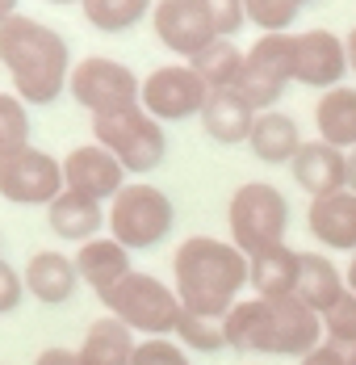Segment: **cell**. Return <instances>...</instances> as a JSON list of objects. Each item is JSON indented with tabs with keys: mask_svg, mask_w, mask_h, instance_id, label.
<instances>
[{
	"mask_svg": "<svg viewBox=\"0 0 356 365\" xmlns=\"http://www.w3.org/2000/svg\"><path fill=\"white\" fill-rule=\"evenodd\" d=\"M80 9H84V17H88L93 30L122 34V30H135L155 4L151 0H80Z\"/></svg>",
	"mask_w": 356,
	"mask_h": 365,
	"instance_id": "obj_27",
	"label": "cell"
},
{
	"mask_svg": "<svg viewBox=\"0 0 356 365\" xmlns=\"http://www.w3.org/2000/svg\"><path fill=\"white\" fill-rule=\"evenodd\" d=\"M63 185L84 193V197H97V202H113L122 189H126V168L117 164V155L101 147L97 139L93 143H80L63 155Z\"/></svg>",
	"mask_w": 356,
	"mask_h": 365,
	"instance_id": "obj_14",
	"label": "cell"
},
{
	"mask_svg": "<svg viewBox=\"0 0 356 365\" xmlns=\"http://www.w3.org/2000/svg\"><path fill=\"white\" fill-rule=\"evenodd\" d=\"M244 59H248V51H239L235 38H214L206 51H197V55L189 59V68L210 84V93H218V88H235V84H239Z\"/></svg>",
	"mask_w": 356,
	"mask_h": 365,
	"instance_id": "obj_26",
	"label": "cell"
},
{
	"mask_svg": "<svg viewBox=\"0 0 356 365\" xmlns=\"http://www.w3.org/2000/svg\"><path fill=\"white\" fill-rule=\"evenodd\" d=\"M21 298H26V282H21V273H17L9 260H0V315L17 311Z\"/></svg>",
	"mask_w": 356,
	"mask_h": 365,
	"instance_id": "obj_34",
	"label": "cell"
},
{
	"mask_svg": "<svg viewBox=\"0 0 356 365\" xmlns=\"http://www.w3.org/2000/svg\"><path fill=\"white\" fill-rule=\"evenodd\" d=\"M130 365H193V361L172 336H155V340H139Z\"/></svg>",
	"mask_w": 356,
	"mask_h": 365,
	"instance_id": "obj_32",
	"label": "cell"
},
{
	"mask_svg": "<svg viewBox=\"0 0 356 365\" xmlns=\"http://www.w3.org/2000/svg\"><path fill=\"white\" fill-rule=\"evenodd\" d=\"M248 21L260 26V34H289V26L302 13V0H244Z\"/></svg>",
	"mask_w": 356,
	"mask_h": 365,
	"instance_id": "obj_30",
	"label": "cell"
},
{
	"mask_svg": "<svg viewBox=\"0 0 356 365\" xmlns=\"http://www.w3.org/2000/svg\"><path fill=\"white\" fill-rule=\"evenodd\" d=\"M344 282H348V290L356 294V252H352V260H348V269H344Z\"/></svg>",
	"mask_w": 356,
	"mask_h": 365,
	"instance_id": "obj_39",
	"label": "cell"
},
{
	"mask_svg": "<svg viewBox=\"0 0 356 365\" xmlns=\"http://www.w3.org/2000/svg\"><path fill=\"white\" fill-rule=\"evenodd\" d=\"M206 9H210V17H214L218 38H235L248 26V4L244 0H206Z\"/></svg>",
	"mask_w": 356,
	"mask_h": 365,
	"instance_id": "obj_33",
	"label": "cell"
},
{
	"mask_svg": "<svg viewBox=\"0 0 356 365\" xmlns=\"http://www.w3.org/2000/svg\"><path fill=\"white\" fill-rule=\"evenodd\" d=\"M348 365H356V344H352V349H348Z\"/></svg>",
	"mask_w": 356,
	"mask_h": 365,
	"instance_id": "obj_41",
	"label": "cell"
},
{
	"mask_svg": "<svg viewBox=\"0 0 356 365\" xmlns=\"http://www.w3.org/2000/svg\"><path fill=\"white\" fill-rule=\"evenodd\" d=\"M151 30L180 59H193L218 38L206 0H159L151 9Z\"/></svg>",
	"mask_w": 356,
	"mask_h": 365,
	"instance_id": "obj_12",
	"label": "cell"
},
{
	"mask_svg": "<svg viewBox=\"0 0 356 365\" xmlns=\"http://www.w3.org/2000/svg\"><path fill=\"white\" fill-rule=\"evenodd\" d=\"M46 227H51L59 240L88 244V240H97L101 227H109V210H101L97 197H84V193H75V189H63V193L46 206Z\"/></svg>",
	"mask_w": 356,
	"mask_h": 365,
	"instance_id": "obj_18",
	"label": "cell"
},
{
	"mask_svg": "<svg viewBox=\"0 0 356 365\" xmlns=\"http://www.w3.org/2000/svg\"><path fill=\"white\" fill-rule=\"evenodd\" d=\"M323 340H331L340 349H352L356 344V294L352 290L323 315Z\"/></svg>",
	"mask_w": 356,
	"mask_h": 365,
	"instance_id": "obj_31",
	"label": "cell"
},
{
	"mask_svg": "<svg viewBox=\"0 0 356 365\" xmlns=\"http://www.w3.org/2000/svg\"><path fill=\"white\" fill-rule=\"evenodd\" d=\"M298 273H302V252H293L285 244L248 256V290L256 298H293Z\"/></svg>",
	"mask_w": 356,
	"mask_h": 365,
	"instance_id": "obj_20",
	"label": "cell"
},
{
	"mask_svg": "<svg viewBox=\"0 0 356 365\" xmlns=\"http://www.w3.org/2000/svg\"><path fill=\"white\" fill-rule=\"evenodd\" d=\"M298 365H348V349H340V344L323 340V344H315V349H310Z\"/></svg>",
	"mask_w": 356,
	"mask_h": 365,
	"instance_id": "obj_35",
	"label": "cell"
},
{
	"mask_svg": "<svg viewBox=\"0 0 356 365\" xmlns=\"http://www.w3.org/2000/svg\"><path fill=\"white\" fill-rule=\"evenodd\" d=\"M34 365H80V353H75V349H59V344H51V349L38 353Z\"/></svg>",
	"mask_w": 356,
	"mask_h": 365,
	"instance_id": "obj_36",
	"label": "cell"
},
{
	"mask_svg": "<svg viewBox=\"0 0 356 365\" xmlns=\"http://www.w3.org/2000/svg\"><path fill=\"white\" fill-rule=\"evenodd\" d=\"M177 222V206L164 189L147 181L126 185L113 202H109V235L117 244H126L130 252H142V248H155L159 240H168Z\"/></svg>",
	"mask_w": 356,
	"mask_h": 365,
	"instance_id": "obj_6",
	"label": "cell"
},
{
	"mask_svg": "<svg viewBox=\"0 0 356 365\" xmlns=\"http://www.w3.org/2000/svg\"><path fill=\"white\" fill-rule=\"evenodd\" d=\"M0 63L13 80V93L26 106H51L71 80L68 38L34 17L17 13L0 26Z\"/></svg>",
	"mask_w": 356,
	"mask_h": 365,
	"instance_id": "obj_3",
	"label": "cell"
},
{
	"mask_svg": "<svg viewBox=\"0 0 356 365\" xmlns=\"http://www.w3.org/2000/svg\"><path fill=\"white\" fill-rule=\"evenodd\" d=\"M51 4H75V0H51Z\"/></svg>",
	"mask_w": 356,
	"mask_h": 365,
	"instance_id": "obj_42",
	"label": "cell"
},
{
	"mask_svg": "<svg viewBox=\"0 0 356 365\" xmlns=\"http://www.w3.org/2000/svg\"><path fill=\"white\" fill-rule=\"evenodd\" d=\"M344 46H348V68L356 72V26L348 30V34H344Z\"/></svg>",
	"mask_w": 356,
	"mask_h": 365,
	"instance_id": "obj_37",
	"label": "cell"
},
{
	"mask_svg": "<svg viewBox=\"0 0 356 365\" xmlns=\"http://www.w3.org/2000/svg\"><path fill=\"white\" fill-rule=\"evenodd\" d=\"M177 344L184 349V353H222L226 349V331H222V324L218 319H201V315H180L177 324Z\"/></svg>",
	"mask_w": 356,
	"mask_h": 365,
	"instance_id": "obj_29",
	"label": "cell"
},
{
	"mask_svg": "<svg viewBox=\"0 0 356 365\" xmlns=\"http://www.w3.org/2000/svg\"><path fill=\"white\" fill-rule=\"evenodd\" d=\"M348 189L356 193V151H348Z\"/></svg>",
	"mask_w": 356,
	"mask_h": 365,
	"instance_id": "obj_40",
	"label": "cell"
},
{
	"mask_svg": "<svg viewBox=\"0 0 356 365\" xmlns=\"http://www.w3.org/2000/svg\"><path fill=\"white\" fill-rule=\"evenodd\" d=\"M293 46H298V34H260L251 42L235 93L256 113L277 110V101L285 97V88L293 80Z\"/></svg>",
	"mask_w": 356,
	"mask_h": 365,
	"instance_id": "obj_8",
	"label": "cell"
},
{
	"mask_svg": "<svg viewBox=\"0 0 356 365\" xmlns=\"http://www.w3.org/2000/svg\"><path fill=\"white\" fill-rule=\"evenodd\" d=\"M26 290L34 294L38 302H46V307H63L75 286H80V269H75V260L63 252H34L26 260Z\"/></svg>",
	"mask_w": 356,
	"mask_h": 365,
	"instance_id": "obj_19",
	"label": "cell"
},
{
	"mask_svg": "<svg viewBox=\"0 0 356 365\" xmlns=\"http://www.w3.org/2000/svg\"><path fill=\"white\" fill-rule=\"evenodd\" d=\"M306 227L327 252H356V193L340 189L327 197H310L306 206Z\"/></svg>",
	"mask_w": 356,
	"mask_h": 365,
	"instance_id": "obj_16",
	"label": "cell"
},
{
	"mask_svg": "<svg viewBox=\"0 0 356 365\" xmlns=\"http://www.w3.org/2000/svg\"><path fill=\"white\" fill-rule=\"evenodd\" d=\"M135 349H139L135 331L126 328L122 319H113V315H101V319L88 324L75 353H80V365H130L135 361Z\"/></svg>",
	"mask_w": 356,
	"mask_h": 365,
	"instance_id": "obj_22",
	"label": "cell"
},
{
	"mask_svg": "<svg viewBox=\"0 0 356 365\" xmlns=\"http://www.w3.org/2000/svg\"><path fill=\"white\" fill-rule=\"evenodd\" d=\"M352 72L348 68V46L331 30H302L293 46V80L306 88H340V80Z\"/></svg>",
	"mask_w": 356,
	"mask_h": 365,
	"instance_id": "obj_13",
	"label": "cell"
},
{
	"mask_svg": "<svg viewBox=\"0 0 356 365\" xmlns=\"http://www.w3.org/2000/svg\"><path fill=\"white\" fill-rule=\"evenodd\" d=\"M210 101V84L193 72L189 63H164L142 80V110L155 122H184V118H201Z\"/></svg>",
	"mask_w": 356,
	"mask_h": 365,
	"instance_id": "obj_11",
	"label": "cell"
},
{
	"mask_svg": "<svg viewBox=\"0 0 356 365\" xmlns=\"http://www.w3.org/2000/svg\"><path fill=\"white\" fill-rule=\"evenodd\" d=\"M289 168H293L298 189L310 193V197H327V193L348 189V151L323 143V139H310V143L298 147V155L289 160Z\"/></svg>",
	"mask_w": 356,
	"mask_h": 365,
	"instance_id": "obj_15",
	"label": "cell"
},
{
	"mask_svg": "<svg viewBox=\"0 0 356 365\" xmlns=\"http://www.w3.org/2000/svg\"><path fill=\"white\" fill-rule=\"evenodd\" d=\"M344 294H348V282L335 269V260H327L323 252H302V273H298V294H293L298 302H306L323 319Z\"/></svg>",
	"mask_w": 356,
	"mask_h": 365,
	"instance_id": "obj_23",
	"label": "cell"
},
{
	"mask_svg": "<svg viewBox=\"0 0 356 365\" xmlns=\"http://www.w3.org/2000/svg\"><path fill=\"white\" fill-rule=\"evenodd\" d=\"M63 189V164L42 147L30 143L0 160V197L13 206H51Z\"/></svg>",
	"mask_w": 356,
	"mask_h": 365,
	"instance_id": "obj_10",
	"label": "cell"
},
{
	"mask_svg": "<svg viewBox=\"0 0 356 365\" xmlns=\"http://www.w3.org/2000/svg\"><path fill=\"white\" fill-rule=\"evenodd\" d=\"M93 139L101 147H109L126 173H151V168H159L164 155H168V135H164V126L142 110V106L122 110V113H105V118H93Z\"/></svg>",
	"mask_w": 356,
	"mask_h": 365,
	"instance_id": "obj_7",
	"label": "cell"
},
{
	"mask_svg": "<svg viewBox=\"0 0 356 365\" xmlns=\"http://www.w3.org/2000/svg\"><path fill=\"white\" fill-rule=\"evenodd\" d=\"M302 4H310V0H302Z\"/></svg>",
	"mask_w": 356,
	"mask_h": 365,
	"instance_id": "obj_43",
	"label": "cell"
},
{
	"mask_svg": "<svg viewBox=\"0 0 356 365\" xmlns=\"http://www.w3.org/2000/svg\"><path fill=\"white\" fill-rule=\"evenodd\" d=\"M315 126H319L323 143L340 147V151H356V88L352 84L327 88L315 101Z\"/></svg>",
	"mask_w": 356,
	"mask_h": 365,
	"instance_id": "obj_24",
	"label": "cell"
},
{
	"mask_svg": "<svg viewBox=\"0 0 356 365\" xmlns=\"http://www.w3.org/2000/svg\"><path fill=\"white\" fill-rule=\"evenodd\" d=\"M256 365H260V361H256Z\"/></svg>",
	"mask_w": 356,
	"mask_h": 365,
	"instance_id": "obj_44",
	"label": "cell"
},
{
	"mask_svg": "<svg viewBox=\"0 0 356 365\" xmlns=\"http://www.w3.org/2000/svg\"><path fill=\"white\" fill-rule=\"evenodd\" d=\"M71 260H75V269H80V282L97 294V298L109 294L122 277L135 273V269H130V248L117 244L113 235H97V240L80 244V252L71 256Z\"/></svg>",
	"mask_w": 356,
	"mask_h": 365,
	"instance_id": "obj_17",
	"label": "cell"
},
{
	"mask_svg": "<svg viewBox=\"0 0 356 365\" xmlns=\"http://www.w3.org/2000/svg\"><path fill=\"white\" fill-rule=\"evenodd\" d=\"M302 143L306 139H302V130H298V122L289 113H281V110L256 113V126H251V135H248V147L256 160H264V164H289Z\"/></svg>",
	"mask_w": 356,
	"mask_h": 365,
	"instance_id": "obj_25",
	"label": "cell"
},
{
	"mask_svg": "<svg viewBox=\"0 0 356 365\" xmlns=\"http://www.w3.org/2000/svg\"><path fill=\"white\" fill-rule=\"evenodd\" d=\"M172 290L189 315L222 324L248 290V256L231 240L189 235L172 256Z\"/></svg>",
	"mask_w": 356,
	"mask_h": 365,
	"instance_id": "obj_1",
	"label": "cell"
},
{
	"mask_svg": "<svg viewBox=\"0 0 356 365\" xmlns=\"http://www.w3.org/2000/svg\"><path fill=\"white\" fill-rule=\"evenodd\" d=\"M226 227H231V244L244 256L281 248L289 231V202L277 185L248 181L226 202Z\"/></svg>",
	"mask_w": 356,
	"mask_h": 365,
	"instance_id": "obj_4",
	"label": "cell"
},
{
	"mask_svg": "<svg viewBox=\"0 0 356 365\" xmlns=\"http://www.w3.org/2000/svg\"><path fill=\"white\" fill-rule=\"evenodd\" d=\"M30 147V110L17 93H0V160Z\"/></svg>",
	"mask_w": 356,
	"mask_h": 365,
	"instance_id": "obj_28",
	"label": "cell"
},
{
	"mask_svg": "<svg viewBox=\"0 0 356 365\" xmlns=\"http://www.w3.org/2000/svg\"><path fill=\"white\" fill-rule=\"evenodd\" d=\"M68 93L93 113V118H105V113H122L135 110L142 101V80L126 63L109 59V55H88L71 68Z\"/></svg>",
	"mask_w": 356,
	"mask_h": 365,
	"instance_id": "obj_9",
	"label": "cell"
},
{
	"mask_svg": "<svg viewBox=\"0 0 356 365\" xmlns=\"http://www.w3.org/2000/svg\"><path fill=\"white\" fill-rule=\"evenodd\" d=\"M9 17H17V0H0V26H4Z\"/></svg>",
	"mask_w": 356,
	"mask_h": 365,
	"instance_id": "obj_38",
	"label": "cell"
},
{
	"mask_svg": "<svg viewBox=\"0 0 356 365\" xmlns=\"http://www.w3.org/2000/svg\"><path fill=\"white\" fill-rule=\"evenodd\" d=\"M226 349L251 357H306L323 344V319L298 298H239L222 319Z\"/></svg>",
	"mask_w": 356,
	"mask_h": 365,
	"instance_id": "obj_2",
	"label": "cell"
},
{
	"mask_svg": "<svg viewBox=\"0 0 356 365\" xmlns=\"http://www.w3.org/2000/svg\"><path fill=\"white\" fill-rule=\"evenodd\" d=\"M105 311L113 319H122L130 331H139L142 340H155V336H177V324L184 315L180 298L172 286H164L159 277L151 273H130L122 277L109 294H101Z\"/></svg>",
	"mask_w": 356,
	"mask_h": 365,
	"instance_id": "obj_5",
	"label": "cell"
},
{
	"mask_svg": "<svg viewBox=\"0 0 356 365\" xmlns=\"http://www.w3.org/2000/svg\"><path fill=\"white\" fill-rule=\"evenodd\" d=\"M201 126H206V135L214 143H226V147L248 143L251 126H256V110L235 88H218V93H210V101L201 110Z\"/></svg>",
	"mask_w": 356,
	"mask_h": 365,
	"instance_id": "obj_21",
	"label": "cell"
}]
</instances>
